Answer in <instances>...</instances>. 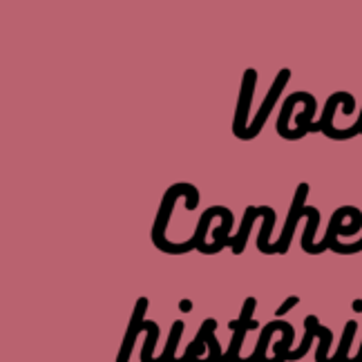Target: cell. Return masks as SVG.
<instances>
[{"instance_id": "cell-2", "label": "cell", "mask_w": 362, "mask_h": 362, "mask_svg": "<svg viewBox=\"0 0 362 362\" xmlns=\"http://www.w3.org/2000/svg\"><path fill=\"white\" fill-rule=\"evenodd\" d=\"M306 197H309V184H300L296 188V194H293V204L288 208V215H286V221H284V228H282V238L277 244H273L271 248V255H286L288 253V246H291V240H293V233H296V226L302 215L309 217L311 213V206H306Z\"/></svg>"}, {"instance_id": "cell-5", "label": "cell", "mask_w": 362, "mask_h": 362, "mask_svg": "<svg viewBox=\"0 0 362 362\" xmlns=\"http://www.w3.org/2000/svg\"><path fill=\"white\" fill-rule=\"evenodd\" d=\"M148 298H139L136 304H134V311H132V320H130V325H128V333H125V340H123V346H121V351L117 356V362H128L130 360V354H132V346H134V338H136V333L139 331H144L146 327V311H148Z\"/></svg>"}, {"instance_id": "cell-4", "label": "cell", "mask_w": 362, "mask_h": 362, "mask_svg": "<svg viewBox=\"0 0 362 362\" xmlns=\"http://www.w3.org/2000/svg\"><path fill=\"white\" fill-rule=\"evenodd\" d=\"M291 74H293V72H291L288 67H282L280 72H277V76H275V81H273V86H271L269 94L264 96V101H262V107L257 110L255 119L250 121V125H248V132H246V141H250V139H255V136H257V134L262 132L264 123H267V119L271 117V112H273L275 103L280 101V94L284 92L286 83L291 81Z\"/></svg>"}, {"instance_id": "cell-15", "label": "cell", "mask_w": 362, "mask_h": 362, "mask_svg": "<svg viewBox=\"0 0 362 362\" xmlns=\"http://www.w3.org/2000/svg\"><path fill=\"white\" fill-rule=\"evenodd\" d=\"M354 309H356V311H362V300H356V302H354Z\"/></svg>"}, {"instance_id": "cell-3", "label": "cell", "mask_w": 362, "mask_h": 362, "mask_svg": "<svg viewBox=\"0 0 362 362\" xmlns=\"http://www.w3.org/2000/svg\"><path fill=\"white\" fill-rule=\"evenodd\" d=\"M257 69L248 67L244 76H242V86H240V99H238V107H235V119H233V134L246 141V132H248V110H250V101H253V94L257 88Z\"/></svg>"}, {"instance_id": "cell-10", "label": "cell", "mask_w": 362, "mask_h": 362, "mask_svg": "<svg viewBox=\"0 0 362 362\" xmlns=\"http://www.w3.org/2000/svg\"><path fill=\"white\" fill-rule=\"evenodd\" d=\"M181 331H184V320H175V325L170 329V338H168V344H165V351L155 358V362H173V356H175V349L179 344V338H181Z\"/></svg>"}, {"instance_id": "cell-11", "label": "cell", "mask_w": 362, "mask_h": 362, "mask_svg": "<svg viewBox=\"0 0 362 362\" xmlns=\"http://www.w3.org/2000/svg\"><path fill=\"white\" fill-rule=\"evenodd\" d=\"M358 325H356V320H349L344 327V336H342V342H340V349L336 354V358L329 360V362H344L346 358V351H349V346H351V340H354V333H356Z\"/></svg>"}, {"instance_id": "cell-6", "label": "cell", "mask_w": 362, "mask_h": 362, "mask_svg": "<svg viewBox=\"0 0 362 362\" xmlns=\"http://www.w3.org/2000/svg\"><path fill=\"white\" fill-rule=\"evenodd\" d=\"M338 103H342V112L346 117H351L354 115V110H356V99H354V94L351 92H336V94H331L327 103H325V112H322V119H320V128H322V132L329 136L333 130V115H336V107Z\"/></svg>"}, {"instance_id": "cell-14", "label": "cell", "mask_w": 362, "mask_h": 362, "mask_svg": "<svg viewBox=\"0 0 362 362\" xmlns=\"http://www.w3.org/2000/svg\"><path fill=\"white\" fill-rule=\"evenodd\" d=\"M179 309H181V311H190V309H192V302L181 300V302H179Z\"/></svg>"}, {"instance_id": "cell-7", "label": "cell", "mask_w": 362, "mask_h": 362, "mask_svg": "<svg viewBox=\"0 0 362 362\" xmlns=\"http://www.w3.org/2000/svg\"><path fill=\"white\" fill-rule=\"evenodd\" d=\"M320 226V211L315 206H311V213H309V224H306L304 228V235H302V248L306 255H320L322 250H320V246L313 244V238H315V230Z\"/></svg>"}, {"instance_id": "cell-8", "label": "cell", "mask_w": 362, "mask_h": 362, "mask_svg": "<svg viewBox=\"0 0 362 362\" xmlns=\"http://www.w3.org/2000/svg\"><path fill=\"white\" fill-rule=\"evenodd\" d=\"M304 99V92H293L291 96H286V101L280 110V119H277V134L282 139H288L291 136V130H288V119H291V112H293L296 103H300Z\"/></svg>"}, {"instance_id": "cell-13", "label": "cell", "mask_w": 362, "mask_h": 362, "mask_svg": "<svg viewBox=\"0 0 362 362\" xmlns=\"http://www.w3.org/2000/svg\"><path fill=\"white\" fill-rule=\"evenodd\" d=\"M296 304H300V298L298 296H288L280 306H277V311H275V315H277V320H280V315H284L286 311H291V309H293V306Z\"/></svg>"}, {"instance_id": "cell-1", "label": "cell", "mask_w": 362, "mask_h": 362, "mask_svg": "<svg viewBox=\"0 0 362 362\" xmlns=\"http://www.w3.org/2000/svg\"><path fill=\"white\" fill-rule=\"evenodd\" d=\"M177 197H186V208H188V211H194V208L199 206V190H197V186H192L190 181H179V184H173L168 190L163 192V197H161L155 226H152V233H150L152 244H159V242L165 240V230H168Z\"/></svg>"}, {"instance_id": "cell-9", "label": "cell", "mask_w": 362, "mask_h": 362, "mask_svg": "<svg viewBox=\"0 0 362 362\" xmlns=\"http://www.w3.org/2000/svg\"><path fill=\"white\" fill-rule=\"evenodd\" d=\"M304 322H306V325H311V327H313V333H315V336H320V340H322V342H320L317 354H315V362H329V360H327V351H329L331 340H333L331 331L325 329V327H320V322H317V317H315V315H306V317H304Z\"/></svg>"}, {"instance_id": "cell-12", "label": "cell", "mask_w": 362, "mask_h": 362, "mask_svg": "<svg viewBox=\"0 0 362 362\" xmlns=\"http://www.w3.org/2000/svg\"><path fill=\"white\" fill-rule=\"evenodd\" d=\"M331 250H333V253H338V255H356V253H360V250H362V240H358L356 244H349V246L336 242V244L331 246Z\"/></svg>"}]
</instances>
